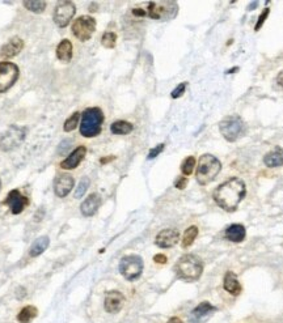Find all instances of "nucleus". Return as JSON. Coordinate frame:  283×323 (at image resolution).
I'll return each mask as SVG.
<instances>
[{"label":"nucleus","instance_id":"obj_35","mask_svg":"<svg viewBox=\"0 0 283 323\" xmlns=\"http://www.w3.org/2000/svg\"><path fill=\"white\" fill-rule=\"evenodd\" d=\"M164 148H165V144H159V146H156L155 148H152L150 151V152H148V156H147V159H148V160L155 159L156 156H159L160 153L163 152Z\"/></svg>","mask_w":283,"mask_h":323},{"label":"nucleus","instance_id":"obj_43","mask_svg":"<svg viewBox=\"0 0 283 323\" xmlns=\"http://www.w3.org/2000/svg\"><path fill=\"white\" fill-rule=\"evenodd\" d=\"M0 187H2V181H0Z\"/></svg>","mask_w":283,"mask_h":323},{"label":"nucleus","instance_id":"obj_12","mask_svg":"<svg viewBox=\"0 0 283 323\" xmlns=\"http://www.w3.org/2000/svg\"><path fill=\"white\" fill-rule=\"evenodd\" d=\"M4 204H7L11 208V212L13 215H20L25 210V207L29 204V199L24 197L19 190L10 191V194L7 195V199L4 201Z\"/></svg>","mask_w":283,"mask_h":323},{"label":"nucleus","instance_id":"obj_9","mask_svg":"<svg viewBox=\"0 0 283 323\" xmlns=\"http://www.w3.org/2000/svg\"><path fill=\"white\" fill-rule=\"evenodd\" d=\"M71 29L74 36L79 41L85 42L93 36L94 30H96V20L91 16H80L74 21Z\"/></svg>","mask_w":283,"mask_h":323},{"label":"nucleus","instance_id":"obj_39","mask_svg":"<svg viewBox=\"0 0 283 323\" xmlns=\"http://www.w3.org/2000/svg\"><path fill=\"white\" fill-rule=\"evenodd\" d=\"M17 298H19V300H23L24 297H25L26 296V292H25V288H23V287H20V288H17Z\"/></svg>","mask_w":283,"mask_h":323},{"label":"nucleus","instance_id":"obj_21","mask_svg":"<svg viewBox=\"0 0 283 323\" xmlns=\"http://www.w3.org/2000/svg\"><path fill=\"white\" fill-rule=\"evenodd\" d=\"M223 287H224V289L228 293L234 294V296H239L240 292L243 291V287H241V284L239 283L238 276L231 271H228L227 274H225Z\"/></svg>","mask_w":283,"mask_h":323},{"label":"nucleus","instance_id":"obj_4","mask_svg":"<svg viewBox=\"0 0 283 323\" xmlns=\"http://www.w3.org/2000/svg\"><path fill=\"white\" fill-rule=\"evenodd\" d=\"M104 123V113L98 107H88L82 114L80 134L84 138H94L100 135Z\"/></svg>","mask_w":283,"mask_h":323},{"label":"nucleus","instance_id":"obj_14","mask_svg":"<svg viewBox=\"0 0 283 323\" xmlns=\"http://www.w3.org/2000/svg\"><path fill=\"white\" fill-rule=\"evenodd\" d=\"M125 297L124 294L118 291H109L105 294V310L110 314H116L121 311V309L124 307Z\"/></svg>","mask_w":283,"mask_h":323},{"label":"nucleus","instance_id":"obj_38","mask_svg":"<svg viewBox=\"0 0 283 323\" xmlns=\"http://www.w3.org/2000/svg\"><path fill=\"white\" fill-rule=\"evenodd\" d=\"M153 261L156 263H160V265H164V263H166L168 259H166V256L164 254H157V255L153 256Z\"/></svg>","mask_w":283,"mask_h":323},{"label":"nucleus","instance_id":"obj_13","mask_svg":"<svg viewBox=\"0 0 283 323\" xmlns=\"http://www.w3.org/2000/svg\"><path fill=\"white\" fill-rule=\"evenodd\" d=\"M215 311H216V307L212 306L207 301H203V302H201L195 309H193V311L190 313V315H189V322L205 323Z\"/></svg>","mask_w":283,"mask_h":323},{"label":"nucleus","instance_id":"obj_33","mask_svg":"<svg viewBox=\"0 0 283 323\" xmlns=\"http://www.w3.org/2000/svg\"><path fill=\"white\" fill-rule=\"evenodd\" d=\"M71 146H72V140L70 139L63 140V142L59 144L56 153H58V155H66V153L69 152V149L71 148Z\"/></svg>","mask_w":283,"mask_h":323},{"label":"nucleus","instance_id":"obj_5","mask_svg":"<svg viewBox=\"0 0 283 323\" xmlns=\"http://www.w3.org/2000/svg\"><path fill=\"white\" fill-rule=\"evenodd\" d=\"M147 16L157 21H168L177 16L179 6L176 2H151L147 7Z\"/></svg>","mask_w":283,"mask_h":323},{"label":"nucleus","instance_id":"obj_6","mask_svg":"<svg viewBox=\"0 0 283 323\" xmlns=\"http://www.w3.org/2000/svg\"><path fill=\"white\" fill-rule=\"evenodd\" d=\"M26 135V128L12 124L6 130V133L0 136V151L11 152L24 142Z\"/></svg>","mask_w":283,"mask_h":323},{"label":"nucleus","instance_id":"obj_37","mask_svg":"<svg viewBox=\"0 0 283 323\" xmlns=\"http://www.w3.org/2000/svg\"><path fill=\"white\" fill-rule=\"evenodd\" d=\"M186 184H188V178L186 177H180L176 182H175V186L179 190H184L186 187Z\"/></svg>","mask_w":283,"mask_h":323},{"label":"nucleus","instance_id":"obj_29","mask_svg":"<svg viewBox=\"0 0 283 323\" xmlns=\"http://www.w3.org/2000/svg\"><path fill=\"white\" fill-rule=\"evenodd\" d=\"M80 116H82V114L79 113V111H76V113H74L71 116H70L69 119L66 120L65 126H63V128H65L66 133H71V131H74V130L78 127L79 120H80Z\"/></svg>","mask_w":283,"mask_h":323},{"label":"nucleus","instance_id":"obj_27","mask_svg":"<svg viewBox=\"0 0 283 323\" xmlns=\"http://www.w3.org/2000/svg\"><path fill=\"white\" fill-rule=\"evenodd\" d=\"M24 7L33 13H42L46 10V2H43V0H29V2H24Z\"/></svg>","mask_w":283,"mask_h":323},{"label":"nucleus","instance_id":"obj_42","mask_svg":"<svg viewBox=\"0 0 283 323\" xmlns=\"http://www.w3.org/2000/svg\"><path fill=\"white\" fill-rule=\"evenodd\" d=\"M110 160H114V156H110V157H107V159H101L100 162L101 164H105V162H109Z\"/></svg>","mask_w":283,"mask_h":323},{"label":"nucleus","instance_id":"obj_41","mask_svg":"<svg viewBox=\"0 0 283 323\" xmlns=\"http://www.w3.org/2000/svg\"><path fill=\"white\" fill-rule=\"evenodd\" d=\"M166 323H183V320L180 319V318H177V317H172Z\"/></svg>","mask_w":283,"mask_h":323},{"label":"nucleus","instance_id":"obj_40","mask_svg":"<svg viewBox=\"0 0 283 323\" xmlns=\"http://www.w3.org/2000/svg\"><path fill=\"white\" fill-rule=\"evenodd\" d=\"M277 83H278V85H279V87H282V88H283V71L280 72L279 75H278Z\"/></svg>","mask_w":283,"mask_h":323},{"label":"nucleus","instance_id":"obj_30","mask_svg":"<svg viewBox=\"0 0 283 323\" xmlns=\"http://www.w3.org/2000/svg\"><path fill=\"white\" fill-rule=\"evenodd\" d=\"M101 43L106 49H113L116 43H117V34L113 32H106L104 33V36L101 38Z\"/></svg>","mask_w":283,"mask_h":323},{"label":"nucleus","instance_id":"obj_15","mask_svg":"<svg viewBox=\"0 0 283 323\" xmlns=\"http://www.w3.org/2000/svg\"><path fill=\"white\" fill-rule=\"evenodd\" d=\"M74 178L70 174H61L54 181V192L58 198H66L74 187Z\"/></svg>","mask_w":283,"mask_h":323},{"label":"nucleus","instance_id":"obj_34","mask_svg":"<svg viewBox=\"0 0 283 323\" xmlns=\"http://www.w3.org/2000/svg\"><path fill=\"white\" fill-rule=\"evenodd\" d=\"M269 13H270V10H269V8H265L264 12L261 13L260 17H258L257 24H256V26H254V30H256V32H257V30H260V29H261V26L264 25V23H265V21H266L267 16H269Z\"/></svg>","mask_w":283,"mask_h":323},{"label":"nucleus","instance_id":"obj_26","mask_svg":"<svg viewBox=\"0 0 283 323\" xmlns=\"http://www.w3.org/2000/svg\"><path fill=\"white\" fill-rule=\"evenodd\" d=\"M134 130V126L126 120H117L110 126V131L114 135H127Z\"/></svg>","mask_w":283,"mask_h":323},{"label":"nucleus","instance_id":"obj_8","mask_svg":"<svg viewBox=\"0 0 283 323\" xmlns=\"http://www.w3.org/2000/svg\"><path fill=\"white\" fill-rule=\"evenodd\" d=\"M143 271V261L139 255H126L121 259L120 272L126 280H137Z\"/></svg>","mask_w":283,"mask_h":323},{"label":"nucleus","instance_id":"obj_11","mask_svg":"<svg viewBox=\"0 0 283 323\" xmlns=\"http://www.w3.org/2000/svg\"><path fill=\"white\" fill-rule=\"evenodd\" d=\"M76 12L75 4L72 2H61L56 4L55 10H54V23L59 26V28H66L71 23V20L74 19Z\"/></svg>","mask_w":283,"mask_h":323},{"label":"nucleus","instance_id":"obj_19","mask_svg":"<svg viewBox=\"0 0 283 323\" xmlns=\"http://www.w3.org/2000/svg\"><path fill=\"white\" fill-rule=\"evenodd\" d=\"M101 206V197L98 194H91L80 206L83 216L91 217L98 211Z\"/></svg>","mask_w":283,"mask_h":323},{"label":"nucleus","instance_id":"obj_28","mask_svg":"<svg viewBox=\"0 0 283 323\" xmlns=\"http://www.w3.org/2000/svg\"><path fill=\"white\" fill-rule=\"evenodd\" d=\"M197 236H198V228H197V226H189L188 229H186L185 234H184L183 247L192 246L193 242H194V239L197 238Z\"/></svg>","mask_w":283,"mask_h":323},{"label":"nucleus","instance_id":"obj_24","mask_svg":"<svg viewBox=\"0 0 283 323\" xmlns=\"http://www.w3.org/2000/svg\"><path fill=\"white\" fill-rule=\"evenodd\" d=\"M49 245H50L49 237L47 236L39 237V238H37L36 241L32 243V246H30L29 255L32 256V258L39 256L46 249H47V247H49Z\"/></svg>","mask_w":283,"mask_h":323},{"label":"nucleus","instance_id":"obj_22","mask_svg":"<svg viewBox=\"0 0 283 323\" xmlns=\"http://www.w3.org/2000/svg\"><path fill=\"white\" fill-rule=\"evenodd\" d=\"M72 50H74V47H72L71 41L63 39V41H61V43L56 46V58L61 61L67 63V61H70L72 59V54H74Z\"/></svg>","mask_w":283,"mask_h":323},{"label":"nucleus","instance_id":"obj_3","mask_svg":"<svg viewBox=\"0 0 283 323\" xmlns=\"http://www.w3.org/2000/svg\"><path fill=\"white\" fill-rule=\"evenodd\" d=\"M221 164L215 156L210 153H205L199 157L198 166H197V182L202 186H206L210 182H212L216 178V175L220 173Z\"/></svg>","mask_w":283,"mask_h":323},{"label":"nucleus","instance_id":"obj_25","mask_svg":"<svg viewBox=\"0 0 283 323\" xmlns=\"http://www.w3.org/2000/svg\"><path fill=\"white\" fill-rule=\"evenodd\" d=\"M37 313H38V310H37L36 306H32V305L25 306L17 314V320H19V323H29L37 317Z\"/></svg>","mask_w":283,"mask_h":323},{"label":"nucleus","instance_id":"obj_1","mask_svg":"<svg viewBox=\"0 0 283 323\" xmlns=\"http://www.w3.org/2000/svg\"><path fill=\"white\" fill-rule=\"evenodd\" d=\"M245 192L247 187L244 181L240 178H231L215 188L214 201L227 212H234L239 203L244 199Z\"/></svg>","mask_w":283,"mask_h":323},{"label":"nucleus","instance_id":"obj_16","mask_svg":"<svg viewBox=\"0 0 283 323\" xmlns=\"http://www.w3.org/2000/svg\"><path fill=\"white\" fill-rule=\"evenodd\" d=\"M180 233L176 229H164L159 233L155 239L156 246L161 247V249H169L173 247L179 242Z\"/></svg>","mask_w":283,"mask_h":323},{"label":"nucleus","instance_id":"obj_20","mask_svg":"<svg viewBox=\"0 0 283 323\" xmlns=\"http://www.w3.org/2000/svg\"><path fill=\"white\" fill-rule=\"evenodd\" d=\"M245 234H247L245 228L241 224H232V225L228 226L224 232V237L228 241H231V242H241V241H244Z\"/></svg>","mask_w":283,"mask_h":323},{"label":"nucleus","instance_id":"obj_31","mask_svg":"<svg viewBox=\"0 0 283 323\" xmlns=\"http://www.w3.org/2000/svg\"><path fill=\"white\" fill-rule=\"evenodd\" d=\"M194 166H195V159L193 157V156H189V157H186L185 160H184V162L181 164V171H183L184 175H190L193 173V170H194Z\"/></svg>","mask_w":283,"mask_h":323},{"label":"nucleus","instance_id":"obj_36","mask_svg":"<svg viewBox=\"0 0 283 323\" xmlns=\"http://www.w3.org/2000/svg\"><path fill=\"white\" fill-rule=\"evenodd\" d=\"M185 89H186V83H181V84L177 85V87L173 89L172 94H171V96H172V98L181 97V96L185 93Z\"/></svg>","mask_w":283,"mask_h":323},{"label":"nucleus","instance_id":"obj_2","mask_svg":"<svg viewBox=\"0 0 283 323\" xmlns=\"http://www.w3.org/2000/svg\"><path fill=\"white\" fill-rule=\"evenodd\" d=\"M175 272L177 278L183 279L186 281H195L201 278L203 272V265L198 256L193 254H186L177 261L175 265Z\"/></svg>","mask_w":283,"mask_h":323},{"label":"nucleus","instance_id":"obj_23","mask_svg":"<svg viewBox=\"0 0 283 323\" xmlns=\"http://www.w3.org/2000/svg\"><path fill=\"white\" fill-rule=\"evenodd\" d=\"M264 162L269 168H278L283 165V149L275 148L271 152L266 153L264 157Z\"/></svg>","mask_w":283,"mask_h":323},{"label":"nucleus","instance_id":"obj_10","mask_svg":"<svg viewBox=\"0 0 283 323\" xmlns=\"http://www.w3.org/2000/svg\"><path fill=\"white\" fill-rule=\"evenodd\" d=\"M20 70L15 63L2 61L0 63V93H4L13 87L19 79Z\"/></svg>","mask_w":283,"mask_h":323},{"label":"nucleus","instance_id":"obj_32","mask_svg":"<svg viewBox=\"0 0 283 323\" xmlns=\"http://www.w3.org/2000/svg\"><path fill=\"white\" fill-rule=\"evenodd\" d=\"M89 187V178L88 177H84L80 181V183H79V186L76 187V191H75V198L76 199H80V198L83 197V195L87 192V190H88Z\"/></svg>","mask_w":283,"mask_h":323},{"label":"nucleus","instance_id":"obj_18","mask_svg":"<svg viewBox=\"0 0 283 323\" xmlns=\"http://www.w3.org/2000/svg\"><path fill=\"white\" fill-rule=\"evenodd\" d=\"M24 49V41L19 37H13L11 38L6 45L2 47L0 50V56L2 58H13L17 54H20V51Z\"/></svg>","mask_w":283,"mask_h":323},{"label":"nucleus","instance_id":"obj_7","mask_svg":"<svg viewBox=\"0 0 283 323\" xmlns=\"http://www.w3.org/2000/svg\"><path fill=\"white\" fill-rule=\"evenodd\" d=\"M219 130H220V134L227 142H236L244 134L245 124L240 116L232 115L227 116V118L221 120Z\"/></svg>","mask_w":283,"mask_h":323},{"label":"nucleus","instance_id":"obj_17","mask_svg":"<svg viewBox=\"0 0 283 323\" xmlns=\"http://www.w3.org/2000/svg\"><path fill=\"white\" fill-rule=\"evenodd\" d=\"M85 155H87V148L85 147H78V148L71 153V155L67 157L66 160H63L61 162V168L65 169V170H72V169H76L79 166V164L84 160Z\"/></svg>","mask_w":283,"mask_h":323}]
</instances>
